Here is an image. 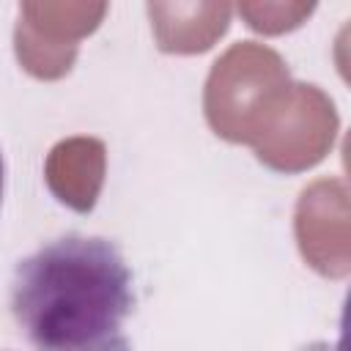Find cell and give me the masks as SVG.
I'll list each match as a JSON object with an SVG mask.
<instances>
[{
    "label": "cell",
    "mask_w": 351,
    "mask_h": 351,
    "mask_svg": "<svg viewBox=\"0 0 351 351\" xmlns=\"http://www.w3.org/2000/svg\"><path fill=\"white\" fill-rule=\"evenodd\" d=\"M0 203H3V154H0Z\"/></svg>",
    "instance_id": "7a4b0ae2"
},
{
    "label": "cell",
    "mask_w": 351,
    "mask_h": 351,
    "mask_svg": "<svg viewBox=\"0 0 351 351\" xmlns=\"http://www.w3.org/2000/svg\"><path fill=\"white\" fill-rule=\"evenodd\" d=\"M132 269L115 241L69 233L22 258L11 315L36 351H129Z\"/></svg>",
    "instance_id": "6da1fadb"
}]
</instances>
